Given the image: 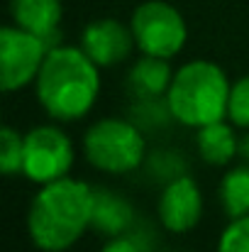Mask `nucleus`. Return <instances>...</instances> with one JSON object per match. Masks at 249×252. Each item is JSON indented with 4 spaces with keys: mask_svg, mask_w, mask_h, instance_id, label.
Segmentation results:
<instances>
[{
    "mask_svg": "<svg viewBox=\"0 0 249 252\" xmlns=\"http://www.w3.org/2000/svg\"><path fill=\"white\" fill-rule=\"evenodd\" d=\"M240 157H242L245 162H249V132L245 137H240Z\"/></svg>",
    "mask_w": 249,
    "mask_h": 252,
    "instance_id": "nucleus-20",
    "label": "nucleus"
},
{
    "mask_svg": "<svg viewBox=\"0 0 249 252\" xmlns=\"http://www.w3.org/2000/svg\"><path fill=\"white\" fill-rule=\"evenodd\" d=\"M227 120L235 127L249 130V76H242L232 84L230 105H227Z\"/></svg>",
    "mask_w": 249,
    "mask_h": 252,
    "instance_id": "nucleus-17",
    "label": "nucleus"
},
{
    "mask_svg": "<svg viewBox=\"0 0 249 252\" xmlns=\"http://www.w3.org/2000/svg\"><path fill=\"white\" fill-rule=\"evenodd\" d=\"M95 189L81 179H56L42 184L27 211V233L37 250H71L93 228Z\"/></svg>",
    "mask_w": 249,
    "mask_h": 252,
    "instance_id": "nucleus-1",
    "label": "nucleus"
},
{
    "mask_svg": "<svg viewBox=\"0 0 249 252\" xmlns=\"http://www.w3.org/2000/svg\"><path fill=\"white\" fill-rule=\"evenodd\" d=\"M81 47L100 69H110L122 64L137 44L130 25L115 17H100L85 25L81 34Z\"/></svg>",
    "mask_w": 249,
    "mask_h": 252,
    "instance_id": "nucleus-9",
    "label": "nucleus"
},
{
    "mask_svg": "<svg viewBox=\"0 0 249 252\" xmlns=\"http://www.w3.org/2000/svg\"><path fill=\"white\" fill-rule=\"evenodd\" d=\"M25 167V135L12 125L0 130V171L5 176H20Z\"/></svg>",
    "mask_w": 249,
    "mask_h": 252,
    "instance_id": "nucleus-15",
    "label": "nucleus"
},
{
    "mask_svg": "<svg viewBox=\"0 0 249 252\" xmlns=\"http://www.w3.org/2000/svg\"><path fill=\"white\" fill-rule=\"evenodd\" d=\"M195 150L205 164L227 167L240 155V137L232 130V123L218 120L195 130Z\"/></svg>",
    "mask_w": 249,
    "mask_h": 252,
    "instance_id": "nucleus-10",
    "label": "nucleus"
},
{
    "mask_svg": "<svg viewBox=\"0 0 249 252\" xmlns=\"http://www.w3.org/2000/svg\"><path fill=\"white\" fill-rule=\"evenodd\" d=\"M44 113L59 123L85 118L100 95V66L74 44H54L34 81Z\"/></svg>",
    "mask_w": 249,
    "mask_h": 252,
    "instance_id": "nucleus-2",
    "label": "nucleus"
},
{
    "mask_svg": "<svg viewBox=\"0 0 249 252\" xmlns=\"http://www.w3.org/2000/svg\"><path fill=\"white\" fill-rule=\"evenodd\" d=\"M171 79H173V71L168 66V59L142 54L127 71L125 84L135 98H166Z\"/></svg>",
    "mask_w": 249,
    "mask_h": 252,
    "instance_id": "nucleus-11",
    "label": "nucleus"
},
{
    "mask_svg": "<svg viewBox=\"0 0 249 252\" xmlns=\"http://www.w3.org/2000/svg\"><path fill=\"white\" fill-rule=\"evenodd\" d=\"M220 206L227 218L249 216V162L230 167L220 179Z\"/></svg>",
    "mask_w": 249,
    "mask_h": 252,
    "instance_id": "nucleus-14",
    "label": "nucleus"
},
{
    "mask_svg": "<svg viewBox=\"0 0 249 252\" xmlns=\"http://www.w3.org/2000/svg\"><path fill=\"white\" fill-rule=\"evenodd\" d=\"M135 211L127 198L112 193L108 189H95V208H93V228L103 235H122L132 228Z\"/></svg>",
    "mask_w": 249,
    "mask_h": 252,
    "instance_id": "nucleus-13",
    "label": "nucleus"
},
{
    "mask_svg": "<svg viewBox=\"0 0 249 252\" xmlns=\"http://www.w3.org/2000/svg\"><path fill=\"white\" fill-rule=\"evenodd\" d=\"M100 252H144L142 248V243L139 240H135L132 235H112V238H108V243L100 248Z\"/></svg>",
    "mask_w": 249,
    "mask_h": 252,
    "instance_id": "nucleus-19",
    "label": "nucleus"
},
{
    "mask_svg": "<svg viewBox=\"0 0 249 252\" xmlns=\"http://www.w3.org/2000/svg\"><path fill=\"white\" fill-rule=\"evenodd\" d=\"M215 252H249V216L230 218V223L220 233Z\"/></svg>",
    "mask_w": 249,
    "mask_h": 252,
    "instance_id": "nucleus-18",
    "label": "nucleus"
},
{
    "mask_svg": "<svg viewBox=\"0 0 249 252\" xmlns=\"http://www.w3.org/2000/svg\"><path fill=\"white\" fill-rule=\"evenodd\" d=\"M83 157L103 174H130L147 159L144 130L130 118H100L83 135Z\"/></svg>",
    "mask_w": 249,
    "mask_h": 252,
    "instance_id": "nucleus-4",
    "label": "nucleus"
},
{
    "mask_svg": "<svg viewBox=\"0 0 249 252\" xmlns=\"http://www.w3.org/2000/svg\"><path fill=\"white\" fill-rule=\"evenodd\" d=\"M130 120L137 123L142 130H157V127H164L173 118L166 105V98H135Z\"/></svg>",
    "mask_w": 249,
    "mask_h": 252,
    "instance_id": "nucleus-16",
    "label": "nucleus"
},
{
    "mask_svg": "<svg viewBox=\"0 0 249 252\" xmlns=\"http://www.w3.org/2000/svg\"><path fill=\"white\" fill-rule=\"evenodd\" d=\"M49 54V39L12 25L0 30V86L5 93H15L34 84L39 69Z\"/></svg>",
    "mask_w": 249,
    "mask_h": 252,
    "instance_id": "nucleus-6",
    "label": "nucleus"
},
{
    "mask_svg": "<svg viewBox=\"0 0 249 252\" xmlns=\"http://www.w3.org/2000/svg\"><path fill=\"white\" fill-rule=\"evenodd\" d=\"M157 216L162 228L168 233L176 235L191 233L203 218V193L198 181L188 174L166 181V186L159 193Z\"/></svg>",
    "mask_w": 249,
    "mask_h": 252,
    "instance_id": "nucleus-8",
    "label": "nucleus"
},
{
    "mask_svg": "<svg viewBox=\"0 0 249 252\" xmlns=\"http://www.w3.org/2000/svg\"><path fill=\"white\" fill-rule=\"evenodd\" d=\"M12 22L44 39H52L61 22V0H10Z\"/></svg>",
    "mask_w": 249,
    "mask_h": 252,
    "instance_id": "nucleus-12",
    "label": "nucleus"
},
{
    "mask_svg": "<svg viewBox=\"0 0 249 252\" xmlns=\"http://www.w3.org/2000/svg\"><path fill=\"white\" fill-rule=\"evenodd\" d=\"M232 84L222 66L208 59L186 62L173 71L166 91V105L171 118L183 127H203L218 120H227Z\"/></svg>",
    "mask_w": 249,
    "mask_h": 252,
    "instance_id": "nucleus-3",
    "label": "nucleus"
},
{
    "mask_svg": "<svg viewBox=\"0 0 249 252\" xmlns=\"http://www.w3.org/2000/svg\"><path fill=\"white\" fill-rule=\"evenodd\" d=\"M130 27L135 44L142 54L173 59L188 39V27L183 15L164 0H147L132 10Z\"/></svg>",
    "mask_w": 249,
    "mask_h": 252,
    "instance_id": "nucleus-5",
    "label": "nucleus"
},
{
    "mask_svg": "<svg viewBox=\"0 0 249 252\" xmlns=\"http://www.w3.org/2000/svg\"><path fill=\"white\" fill-rule=\"evenodd\" d=\"M76 152L71 137L59 125H34L25 132L22 176L32 184H49L69 176Z\"/></svg>",
    "mask_w": 249,
    "mask_h": 252,
    "instance_id": "nucleus-7",
    "label": "nucleus"
}]
</instances>
